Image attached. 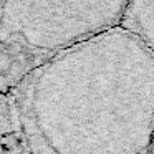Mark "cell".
I'll use <instances>...</instances> for the list:
<instances>
[{
	"label": "cell",
	"mask_w": 154,
	"mask_h": 154,
	"mask_svg": "<svg viewBox=\"0 0 154 154\" xmlns=\"http://www.w3.org/2000/svg\"><path fill=\"white\" fill-rule=\"evenodd\" d=\"M121 27L139 38L154 55V0H128Z\"/></svg>",
	"instance_id": "3957f363"
},
{
	"label": "cell",
	"mask_w": 154,
	"mask_h": 154,
	"mask_svg": "<svg viewBox=\"0 0 154 154\" xmlns=\"http://www.w3.org/2000/svg\"><path fill=\"white\" fill-rule=\"evenodd\" d=\"M128 0H0V93L66 48L119 27Z\"/></svg>",
	"instance_id": "7a4b0ae2"
},
{
	"label": "cell",
	"mask_w": 154,
	"mask_h": 154,
	"mask_svg": "<svg viewBox=\"0 0 154 154\" xmlns=\"http://www.w3.org/2000/svg\"><path fill=\"white\" fill-rule=\"evenodd\" d=\"M28 154H149L154 55L124 27L60 51L14 91Z\"/></svg>",
	"instance_id": "6da1fadb"
},
{
	"label": "cell",
	"mask_w": 154,
	"mask_h": 154,
	"mask_svg": "<svg viewBox=\"0 0 154 154\" xmlns=\"http://www.w3.org/2000/svg\"><path fill=\"white\" fill-rule=\"evenodd\" d=\"M17 119L14 108V100L10 93H0V136L14 129V123Z\"/></svg>",
	"instance_id": "277c9868"
},
{
	"label": "cell",
	"mask_w": 154,
	"mask_h": 154,
	"mask_svg": "<svg viewBox=\"0 0 154 154\" xmlns=\"http://www.w3.org/2000/svg\"><path fill=\"white\" fill-rule=\"evenodd\" d=\"M149 154H154V139H152V146H151V152Z\"/></svg>",
	"instance_id": "5b68a950"
}]
</instances>
